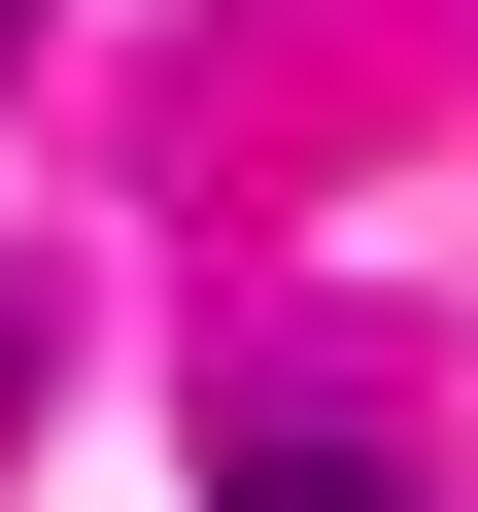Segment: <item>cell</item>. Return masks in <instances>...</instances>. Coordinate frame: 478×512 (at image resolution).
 Listing matches in <instances>:
<instances>
[{
	"instance_id": "cell-1",
	"label": "cell",
	"mask_w": 478,
	"mask_h": 512,
	"mask_svg": "<svg viewBox=\"0 0 478 512\" xmlns=\"http://www.w3.org/2000/svg\"><path fill=\"white\" fill-rule=\"evenodd\" d=\"M205 512H410L376 444H205Z\"/></svg>"
},
{
	"instance_id": "cell-2",
	"label": "cell",
	"mask_w": 478,
	"mask_h": 512,
	"mask_svg": "<svg viewBox=\"0 0 478 512\" xmlns=\"http://www.w3.org/2000/svg\"><path fill=\"white\" fill-rule=\"evenodd\" d=\"M0 410H35V274H0Z\"/></svg>"
},
{
	"instance_id": "cell-3",
	"label": "cell",
	"mask_w": 478,
	"mask_h": 512,
	"mask_svg": "<svg viewBox=\"0 0 478 512\" xmlns=\"http://www.w3.org/2000/svg\"><path fill=\"white\" fill-rule=\"evenodd\" d=\"M0 35H35V0H0Z\"/></svg>"
}]
</instances>
